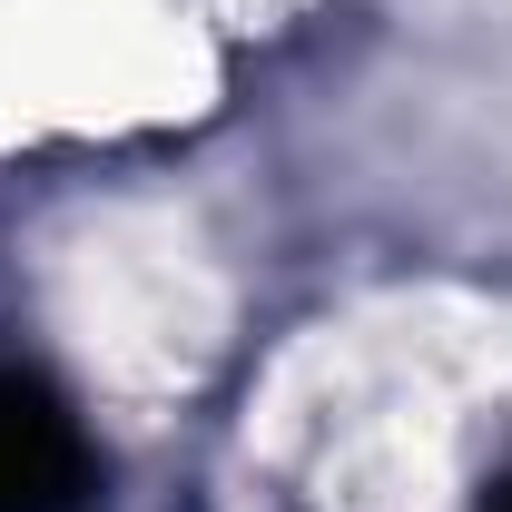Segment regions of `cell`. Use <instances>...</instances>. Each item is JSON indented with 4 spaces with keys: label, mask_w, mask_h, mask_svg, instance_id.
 Segmentation results:
<instances>
[{
    "label": "cell",
    "mask_w": 512,
    "mask_h": 512,
    "mask_svg": "<svg viewBox=\"0 0 512 512\" xmlns=\"http://www.w3.org/2000/svg\"><path fill=\"white\" fill-rule=\"evenodd\" d=\"M0 512H99V453L30 375H0Z\"/></svg>",
    "instance_id": "1"
}]
</instances>
